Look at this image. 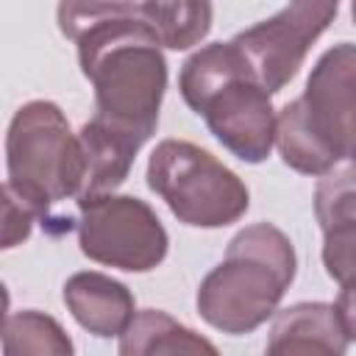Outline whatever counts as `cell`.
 Here are the masks:
<instances>
[{"label":"cell","instance_id":"1","mask_svg":"<svg viewBox=\"0 0 356 356\" xmlns=\"http://www.w3.org/2000/svg\"><path fill=\"white\" fill-rule=\"evenodd\" d=\"M295 270V248L278 225H245L231 236L222 261L200 281L197 314L222 334H250L278 312Z\"/></svg>","mask_w":356,"mask_h":356},{"label":"cell","instance_id":"2","mask_svg":"<svg viewBox=\"0 0 356 356\" xmlns=\"http://www.w3.org/2000/svg\"><path fill=\"white\" fill-rule=\"evenodd\" d=\"M184 103L206 120L211 136L245 164H261L275 145L278 114L231 42L195 50L178 75Z\"/></svg>","mask_w":356,"mask_h":356},{"label":"cell","instance_id":"3","mask_svg":"<svg viewBox=\"0 0 356 356\" xmlns=\"http://www.w3.org/2000/svg\"><path fill=\"white\" fill-rule=\"evenodd\" d=\"M6 186L36 217L47 220L50 206L81 195L86 175L81 139L53 100H31L14 111L6 134Z\"/></svg>","mask_w":356,"mask_h":356},{"label":"cell","instance_id":"4","mask_svg":"<svg viewBox=\"0 0 356 356\" xmlns=\"http://www.w3.org/2000/svg\"><path fill=\"white\" fill-rule=\"evenodd\" d=\"M147 186L167 203L178 222L225 228L245 217L250 192L245 181L200 145L164 139L147 159Z\"/></svg>","mask_w":356,"mask_h":356},{"label":"cell","instance_id":"5","mask_svg":"<svg viewBox=\"0 0 356 356\" xmlns=\"http://www.w3.org/2000/svg\"><path fill=\"white\" fill-rule=\"evenodd\" d=\"M78 245L97 264L147 273L164 261L170 236L142 197L111 192L78 200Z\"/></svg>","mask_w":356,"mask_h":356},{"label":"cell","instance_id":"6","mask_svg":"<svg viewBox=\"0 0 356 356\" xmlns=\"http://www.w3.org/2000/svg\"><path fill=\"white\" fill-rule=\"evenodd\" d=\"M337 11H339L337 0L289 3L273 17L239 31L231 39V44L245 58L256 83L267 95H275L298 75L306 53L331 25Z\"/></svg>","mask_w":356,"mask_h":356},{"label":"cell","instance_id":"7","mask_svg":"<svg viewBox=\"0 0 356 356\" xmlns=\"http://www.w3.org/2000/svg\"><path fill=\"white\" fill-rule=\"evenodd\" d=\"M306 120L334 161L356 164V44L328 47L312 67L300 95Z\"/></svg>","mask_w":356,"mask_h":356},{"label":"cell","instance_id":"8","mask_svg":"<svg viewBox=\"0 0 356 356\" xmlns=\"http://www.w3.org/2000/svg\"><path fill=\"white\" fill-rule=\"evenodd\" d=\"M348 337L334 303L303 300L278 312L264 345V356H345Z\"/></svg>","mask_w":356,"mask_h":356},{"label":"cell","instance_id":"9","mask_svg":"<svg viewBox=\"0 0 356 356\" xmlns=\"http://www.w3.org/2000/svg\"><path fill=\"white\" fill-rule=\"evenodd\" d=\"M64 303L78 325L100 339L122 337L139 314L131 289L122 281L95 270H83L67 278Z\"/></svg>","mask_w":356,"mask_h":356},{"label":"cell","instance_id":"10","mask_svg":"<svg viewBox=\"0 0 356 356\" xmlns=\"http://www.w3.org/2000/svg\"><path fill=\"white\" fill-rule=\"evenodd\" d=\"M120 356H220L217 345L161 309H145L120 337Z\"/></svg>","mask_w":356,"mask_h":356},{"label":"cell","instance_id":"11","mask_svg":"<svg viewBox=\"0 0 356 356\" xmlns=\"http://www.w3.org/2000/svg\"><path fill=\"white\" fill-rule=\"evenodd\" d=\"M78 139H81L83 164H86L83 189H81L78 200L97 197V195H111L128 178L139 147L131 139H125L120 134H111L108 128H103L95 120L81 125Z\"/></svg>","mask_w":356,"mask_h":356},{"label":"cell","instance_id":"12","mask_svg":"<svg viewBox=\"0 0 356 356\" xmlns=\"http://www.w3.org/2000/svg\"><path fill=\"white\" fill-rule=\"evenodd\" d=\"M275 147L284 159L286 167H292L295 172L303 175H328L331 170H337L334 156L325 150V145L320 142V136L312 131L303 103L300 97L289 100L281 111H278V122H275Z\"/></svg>","mask_w":356,"mask_h":356},{"label":"cell","instance_id":"13","mask_svg":"<svg viewBox=\"0 0 356 356\" xmlns=\"http://www.w3.org/2000/svg\"><path fill=\"white\" fill-rule=\"evenodd\" d=\"M3 356H75V345L56 317L22 309L6 317Z\"/></svg>","mask_w":356,"mask_h":356},{"label":"cell","instance_id":"14","mask_svg":"<svg viewBox=\"0 0 356 356\" xmlns=\"http://www.w3.org/2000/svg\"><path fill=\"white\" fill-rule=\"evenodd\" d=\"M314 217L323 231L345 222H356V164L331 170L317 181Z\"/></svg>","mask_w":356,"mask_h":356},{"label":"cell","instance_id":"15","mask_svg":"<svg viewBox=\"0 0 356 356\" xmlns=\"http://www.w3.org/2000/svg\"><path fill=\"white\" fill-rule=\"evenodd\" d=\"M323 267L342 286L356 281V222L334 225L323 231Z\"/></svg>","mask_w":356,"mask_h":356},{"label":"cell","instance_id":"16","mask_svg":"<svg viewBox=\"0 0 356 356\" xmlns=\"http://www.w3.org/2000/svg\"><path fill=\"white\" fill-rule=\"evenodd\" d=\"M33 220H36V211L25 200H19L8 186H3V248L6 250L28 239Z\"/></svg>","mask_w":356,"mask_h":356},{"label":"cell","instance_id":"17","mask_svg":"<svg viewBox=\"0 0 356 356\" xmlns=\"http://www.w3.org/2000/svg\"><path fill=\"white\" fill-rule=\"evenodd\" d=\"M334 309H337V317H339V325H342L348 342H356V281L342 284Z\"/></svg>","mask_w":356,"mask_h":356},{"label":"cell","instance_id":"18","mask_svg":"<svg viewBox=\"0 0 356 356\" xmlns=\"http://www.w3.org/2000/svg\"><path fill=\"white\" fill-rule=\"evenodd\" d=\"M350 17H353V22H356V3L350 6Z\"/></svg>","mask_w":356,"mask_h":356}]
</instances>
